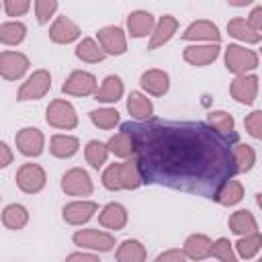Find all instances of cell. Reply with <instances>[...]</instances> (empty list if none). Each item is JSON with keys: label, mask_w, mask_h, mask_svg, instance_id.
Listing matches in <instances>:
<instances>
[{"label": "cell", "mask_w": 262, "mask_h": 262, "mask_svg": "<svg viewBox=\"0 0 262 262\" xmlns=\"http://www.w3.org/2000/svg\"><path fill=\"white\" fill-rule=\"evenodd\" d=\"M211 254H213L215 258H219L221 262H237V258H235V254H233V248H231V244H229L227 237H219L217 242H213Z\"/></svg>", "instance_id": "obj_40"}, {"label": "cell", "mask_w": 262, "mask_h": 262, "mask_svg": "<svg viewBox=\"0 0 262 262\" xmlns=\"http://www.w3.org/2000/svg\"><path fill=\"white\" fill-rule=\"evenodd\" d=\"M176 29H178V20H176L172 14L160 16V20L156 23V29H154V33H151V39H149V45H147V47H149V49L162 47L164 43H168V41L174 37Z\"/></svg>", "instance_id": "obj_18"}, {"label": "cell", "mask_w": 262, "mask_h": 262, "mask_svg": "<svg viewBox=\"0 0 262 262\" xmlns=\"http://www.w3.org/2000/svg\"><path fill=\"white\" fill-rule=\"evenodd\" d=\"M96 209H98V205L92 201H74L63 207V219L70 225H82L88 219H92Z\"/></svg>", "instance_id": "obj_17"}, {"label": "cell", "mask_w": 262, "mask_h": 262, "mask_svg": "<svg viewBox=\"0 0 262 262\" xmlns=\"http://www.w3.org/2000/svg\"><path fill=\"white\" fill-rule=\"evenodd\" d=\"M10 162H12L10 147H8V143H6V141H2V143H0V166H2V168H6Z\"/></svg>", "instance_id": "obj_46"}, {"label": "cell", "mask_w": 262, "mask_h": 262, "mask_svg": "<svg viewBox=\"0 0 262 262\" xmlns=\"http://www.w3.org/2000/svg\"><path fill=\"white\" fill-rule=\"evenodd\" d=\"M66 262H100L96 256L92 254H84V252H76V254H70L66 258Z\"/></svg>", "instance_id": "obj_45"}, {"label": "cell", "mask_w": 262, "mask_h": 262, "mask_svg": "<svg viewBox=\"0 0 262 262\" xmlns=\"http://www.w3.org/2000/svg\"><path fill=\"white\" fill-rule=\"evenodd\" d=\"M244 125H246L248 133H250L252 137L262 139V111H254V113H250V115L246 117Z\"/></svg>", "instance_id": "obj_41"}, {"label": "cell", "mask_w": 262, "mask_h": 262, "mask_svg": "<svg viewBox=\"0 0 262 262\" xmlns=\"http://www.w3.org/2000/svg\"><path fill=\"white\" fill-rule=\"evenodd\" d=\"M80 147V141L72 135H53L51 137V154L55 158H72Z\"/></svg>", "instance_id": "obj_31"}, {"label": "cell", "mask_w": 262, "mask_h": 262, "mask_svg": "<svg viewBox=\"0 0 262 262\" xmlns=\"http://www.w3.org/2000/svg\"><path fill=\"white\" fill-rule=\"evenodd\" d=\"M106 145H108V151H113L119 158H129L131 154H135V137H133L131 131H127L123 127H121V131L117 135H113L108 139Z\"/></svg>", "instance_id": "obj_23"}, {"label": "cell", "mask_w": 262, "mask_h": 262, "mask_svg": "<svg viewBox=\"0 0 262 262\" xmlns=\"http://www.w3.org/2000/svg\"><path fill=\"white\" fill-rule=\"evenodd\" d=\"M248 23H250V27H252L256 33L262 35V4H258V6H254V8L250 10Z\"/></svg>", "instance_id": "obj_43"}, {"label": "cell", "mask_w": 262, "mask_h": 262, "mask_svg": "<svg viewBox=\"0 0 262 262\" xmlns=\"http://www.w3.org/2000/svg\"><path fill=\"white\" fill-rule=\"evenodd\" d=\"M258 66V55L252 49H246L242 45H229L225 49V68L233 74L244 76L246 72L254 70Z\"/></svg>", "instance_id": "obj_3"}, {"label": "cell", "mask_w": 262, "mask_h": 262, "mask_svg": "<svg viewBox=\"0 0 262 262\" xmlns=\"http://www.w3.org/2000/svg\"><path fill=\"white\" fill-rule=\"evenodd\" d=\"M184 59L192 66H207L217 59L219 55V45L215 43H205V45H188L184 49Z\"/></svg>", "instance_id": "obj_19"}, {"label": "cell", "mask_w": 262, "mask_h": 262, "mask_svg": "<svg viewBox=\"0 0 262 262\" xmlns=\"http://www.w3.org/2000/svg\"><path fill=\"white\" fill-rule=\"evenodd\" d=\"M16 141V147L23 156H29V158H37L41 151H43V133L37 129V127H25L16 133L14 137Z\"/></svg>", "instance_id": "obj_12"}, {"label": "cell", "mask_w": 262, "mask_h": 262, "mask_svg": "<svg viewBox=\"0 0 262 262\" xmlns=\"http://www.w3.org/2000/svg\"><path fill=\"white\" fill-rule=\"evenodd\" d=\"M74 242H76V246L98 250V252H108L115 246V237L111 233L98 231V229H80L74 233Z\"/></svg>", "instance_id": "obj_10"}, {"label": "cell", "mask_w": 262, "mask_h": 262, "mask_svg": "<svg viewBox=\"0 0 262 262\" xmlns=\"http://www.w3.org/2000/svg\"><path fill=\"white\" fill-rule=\"evenodd\" d=\"M227 31H229V35L231 37H235V39H239V41H244V43H258L260 41V33H256L252 27H250V23L246 20V18H231L229 23H227Z\"/></svg>", "instance_id": "obj_25"}, {"label": "cell", "mask_w": 262, "mask_h": 262, "mask_svg": "<svg viewBox=\"0 0 262 262\" xmlns=\"http://www.w3.org/2000/svg\"><path fill=\"white\" fill-rule=\"evenodd\" d=\"M231 96L242 104H252L258 94V78L256 76H237L231 82Z\"/></svg>", "instance_id": "obj_16"}, {"label": "cell", "mask_w": 262, "mask_h": 262, "mask_svg": "<svg viewBox=\"0 0 262 262\" xmlns=\"http://www.w3.org/2000/svg\"><path fill=\"white\" fill-rule=\"evenodd\" d=\"M127 29H129V35L139 39V37H147L154 33L156 29V18L151 12L147 10H133L129 16H127Z\"/></svg>", "instance_id": "obj_15"}, {"label": "cell", "mask_w": 262, "mask_h": 262, "mask_svg": "<svg viewBox=\"0 0 262 262\" xmlns=\"http://www.w3.org/2000/svg\"><path fill=\"white\" fill-rule=\"evenodd\" d=\"M90 121L100 129H111L119 123V113L115 108H98L90 113Z\"/></svg>", "instance_id": "obj_37"}, {"label": "cell", "mask_w": 262, "mask_h": 262, "mask_svg": "<svg viewBox=\"0 0 262 262\" xmlns=\"http://www.w3.org/2000/svg\"><path fill=\"white\" fill-rule=\"evenodd\" d=\"M106 156H108V145L106 143L96 141V139L88 141V145H86V160H88V164L92 168L98 170L106 162Z\"/></svg>", "instance_id": "obj_34"}, {"label": "cell", "mask_w": 262, "mask_h": 262, "mask_svg": "<svg viewBox=\"0 0 262 262\" xmlns=\"http://www.w3.org/2000/svg\"><path fill=\"white\" fill-rule=\"evenodd\" d=\"M242 196H244V186H242L237 180L231 178V180H227V182L217 190L215 201L221 203V205H225V207H231V205L239 203Z\"/></svg>", "instance_id": "obj_33"}, {"label": "cell", "mask_w": 262, "mask_h": 262, "mask_svg": "<svg viewBox=\"0 0 262 262\" xmlns=\"http://www.w3.org/2000/svg\"><path fill=\"white\" fill-rule=\"evenodd\" d=\"M27 221H29V211L23 205L12 203V205H6L4 207V211H2V223H4V227L12 229V231H18V229H23L27 225Z\"/></svg>", "instance_id": "obj_24"}, {"label": "cell", "mask_w": 262, "mask_h": 262, "mask_svg": "<svg viewBox=\"0 0 262 262\" xmlns=\"http://www.w3.org/2000/svg\"><path fill=\"white\" fill-rule=\"evenodd\" d=\"M211 250H213V242L203 233L188 235L186 242H184V248H182L184 256H188L192 260H203V258L211 256Z\"/></svg>", "instance_id": "obj_22"}, {"label": "cell", "mask_w": 262, "mask_h": 262, "mask_svg": "<svg viewBox=\"0 0 262 262\" xmlns=\"http://www.w3.org/2000/svg\"><path fill=\"white\" fill-rule=\"evenodd\" d=\"M29 57L20 51H2L0 53V74L4 80H18L29 70Z\"/></svg>", "instance_id": "obj_7"}, {"label": "cell", "mask_w": 262, "mask_h": 262, "mask_svg": "<svg viewBox=\"0 0 262 262\" xmlns=\"http://www.w3.org/2000/svg\"><path fill=\"white\" fill-rule=\"evenodd\" d=\"M45 119H47V123L51 127H57V129H74L78 125V115H76L74 106L68 100L49 102Z\"/></svg>", "instance_id": "obj_5"}, {"label": "cell", "mask_w": 262, "mask_h": 262, "mask_svg": "<svg viewBox=\"0 0 262 262\" xmlns=\"http://www.w3.org/2000/svg\"><path fill=\"white\" fill-rule=\"evenodd\" d=\"M209 123L213 129H217L219 133H225V135H231L233 133V117L225 111H215L209 115Z\"/></svg>", "instance_id": "obj_38"}, {"label": "cell", "mask_w": 262, "mask_h": 262, "mask_svg": "<svg viewBox=\"0 0 262 262\" xmlns=\"http://www.w3.org/2000/svg\"><path fill=\"white\" fill-rule=\"evenodd\" d=\"M170 86V78L166 72L162 70H147L141 74V88L154 96H162L168 92Z\"/></svg>", "instance_id": "obj_20"}, {"label": "cell", "mask_w": 262, "mask_h": 262, "mask_svg": "<svg viewBox=\"0 0 262 262\" xmlns=\"http://www.w3.org/2000/svg\"><path fill=\"white\" fill-rule=\"evenodd\" d=\"M127 111L131 113V117L141 119V121H147L151 117V113H154V104L141 92H131L129 94V100H127Z\"/></svg>", "instance_id": "obj_27"}, {"label": "cell", "mask_w": 262, "mask_h": 262, "mask_svg": "<svg viewBox=\"0 0 262 262\" xmlns=\"http://www.w3.org/2000/svg\"><path fill=\"white\" fill-rule=\"evenodd\" d=\"M2 6H4V12L8 16H23L29 12L31 2L29 0H4Z\"/></svg>", "instance_id": "obj_42"}, {"label": "cell", "mask_w": 262, "mask_h": 262, "mask_svg": "<svg viewBox=\"0 0 262 262\" xmlns=\"http://www.w3.org/2000/svg\"><path fill=\"white\" fill-rule=\"evenodd\" d=\"M258 262H262V258H260V260H258Z\"/></svg>", "instance_id": "obj_48"}, {"label": "cell", "mask_w": 262, "mask_h": 262, "mask_svg": "<svg viewBox=\"0 0 262 262\" xmlns=\"http://www.w3.org/2000/svg\"><path fill=\"white\" fill-rule=\"evenodd\" d=\"M27 37V27L20 20H8L0 25V43L4 45H18Z\"/></svg>", "instance_id": "obj_30"}, {"label": "cell", "mask_w": 262, "mask_h": 262, "mask_svg": "<svg viewBox=\"0 0 262 262\" xmlns=\"http://www.w3.org/2000/svg\"><path fill=\"white\" fill-rule=\"evenodd\" d=\"M182 39L184 41H207V43L217 45L221 39V33H219L217 25L211 20H194L184 29Z\"/></svg>", "instance_id": "obj_14"}, {"label": "cell", "mask_w": 262, "mask_h": 262, "mask_svg": "<svg viewBox=\"0 0 262 262\" xmlns=\"http://www.w3.org/2000/svg\"><path fill=\"white\" fill-rule=\"evenodd\" d=\"M229 229L237 235H252V233H256V219L246 209L235 211L229 217Z\"/></svg>", "instance_id": "obj_28"}, {"label": "cell", "mask_w": 262, "mask_h": 262, "mask_svg": "<svg viewBox=\"0 0 262 262\" xmlns=\"http://www.w3.org/2000/svg\"><path fill=\"white\" fill-rule=\"evenodd\" d=\"M156 262H184V252L180 250H166L156 258Z\"/></svg>", "instance_id": "obj_44"}, {"label": "cell", "mask_w": 262, "mask_h": 262, "mask_svg": "<svg viewBox=\"0 0 262 262\" xmlns=\"http://www.w3.org/2000/svg\"><path fill=\"white\" fill-rule=\"evenodd\" d=\"M51 88V76L47 70H37L33 72L20 86L18 94H16V100H37L41 96H45Z\"/></svg>", "instance_id": "obj_4"}, {"label": "cell", "mask_w": 262, "mask_h": 262, "mask_svg": "<svg viewBox=\"0 0 262 262\" xmlns=\"http://www.w3.org/2000/svg\"><path fill=\"white\" fill-rule=\"evenodd\" d=\"M98 223H100L102 227H106V229H115V231H117V229H123L125 223H127V211H125V207L119 205V203H108V205L100 211Z\"/></svg>", "instance_id": "obj_21"}, {"label": "cell", "mask_w": 262, "mask_h": 262, "mask_svg": "<svg viewBox=\"0 0 262 262\" xmlns=\"http://www.w3.org/2000/svg\"><path fill=\"white\" fill-rule=\"evenodd\" d=\"M117 262H145V248L137 239H125L117 250Z\"/></svg>", "instance_id": "obj_29"}, {"label": "cell", "mask_w": 262, "mask_h": 262, "mask_svg": "<svg viewBox=\"0 0 262 262\" xmlns=\"http://www.w3.org/2000/svg\"><path fill=\"white\" fill-rule=\"evenodd\" d=\"M135 137L137 166L143 182L215 199L217 190L237 174L233 143L207 123L160 121L125 123Z\"/></svg>", "instance_id": "obj_1"}, {"label": "cell", "mask_w": 262, "mask_h": 262, "mask_svg": "<svg viewBox=\"0 0 262 262\" xmlns=\"http://www.w3.org/2000/svg\"><path fill=\"white\" fill-rule=\"evenodd\" d=\"M233 156H235L237 172H248L256 162V154L248 143H235L233 145Z\"/></svg>", "instance_id": "obj_35"}, {"label": "cell", "mask_w": 262, "mask_h": 262, "mask_svg": "<svg viewBox=\"0 0 262 262\" xmlns=\"http://www.w3.org/2000/svg\"><path fill=\"white\" fill-rule=\"evenodd\" d=\"M61 190L72 196H88L92 192V180L82 168H72L61 178Z\"/></svg>", "instance_id": "obj_9"}, {"label": "cell", "mask_w": 262, "mask_h": 262, "mask_svg": "<svg viewBox=\"0 0 262 262\" xmlns=\"http://www.w3.org/2000/svg\"><path fill=\"white\" fill-rule=\"evenodd\" d=\"M143 182L137 160H127L121 164H111L102 174V184L108 190H133Z\"/></svg>", "instance_id": "obj_2"}, {"label": "cell", "mask_w": 262, "mask_h": 262, "mask_svg": "<svg viewBox=\"0 0 262 262\" xmlns=\"http://www.w3.org/2000/svg\"><path fill=\"white\" fill-rule=\"evenodd\" d=\"M96 78L90 72L84 70H76L70 74V78L63 82L61 92L63 94H72V96H88V94H96Z\"/></svg>", "instance_id": "obj_8"}, {"label": "cell", "mask_w": 262, "mask_h": 262, "mask_svg": "<svg viewBox=\"0 0 262 262\" xmlns=\"http://www.w3.org/2000/svg\"><path fill=\"white\" fill-rule=\"evenodd\" d=\"M45 170L39 164H23L16 172V184L23 192L35 194L45 186Z\"/></svg>", "instance_id": "obj_6"}, {"label": "cell", "mask_w": 262, "mask_h": 262, "mask_svg": "<svg viewBox=\"0 0 262 262\" xmlns=\"http://www.w3.org/2000/svg\"><path fill=\"white\" fill-rule=\"evenodd\" d=\"M80 37V27L66 14L57 16L53 20V25L49 27V39L53 43H59V45H68L72 41H76Z\"/></svg>", "instance_id": "obj_13"}, {"label": "cell", "mask_w": 262, "mask_h": 262, "mask_svg": "<svg viewBox=\"0 0 262 262\" xmlns=\"http://www.w3.org/2000/svg\"><path fill=\"white\" fill-rule=\"evenodd\" d=\"M98 45L102 47L104 53L108 55H121L127 51V39H125V33L121 27H102L98 33Z\"/></svg>", "instance_id": "obj_11"}, {"label": "cell", "mask_w": 262, "mask_h": 262, "mask_svg": "<svg viewBox=\"0 0 262 262\" xmlns=\"http://www.w3.org/2000/svg\"><path fill=\"white\" fill-rule=\"evenodd\" d=\"M262 248V235L260 233H252V235H244L237 244H235V250L242 258H252L258 254V250Z\"/></svg>", "instance_id": "obj_36"}, {"label": "cell", "mask_w": 262, "mask_h": 262, "mask_svg": "<svg viewBox=\"0 0 262 262\" xmlns=\"http://www.w3.org/2000/svg\"><path fill=\"white\" fill-rule=\"evenodd\" d=\"M35 16H37V23L39 25H47L49 23V18L55 14V10H57V2L55 0H37L35 4Z\"/></svg>", "instance_id": "obj_39"}, {"label": "cell", "mask_w": 262, "mask_h": 262, "mask_svg": "<svg viewBox=\"0 0 262 262\" xmlns=\"http://www.w3.org/2000/svg\"><path fill=\"white\" fill-rule=\"evenodd\" d=\"M123 94V82L119 76H106L102 86L96 90L94 98L100 102H117Z\"/></svg>", "instance_id": "obj_26"}, {"label": "cell", "mask_w": 262, "mask_h": 262, "mask_svg": "<svg viewBox=\"0 0 262 262\" xmlns=\"http://www.w3.org/2000/svg\"><path fill=\"white\" fill-rule=\"evenodd\" d=\"M104 51L102 47L94 41V39H82L76 47V57L82 59V61H88V63H98L104 59Z\"/></svg>", "instance_id": "obj_32"}, {"label": "cell", "mask_w": 262, "mask_h": 262, "mask_svg": "<svg viewBox=\"0 0 262 262\" xmlns=\"http://www.w3.org/2000/svg\"><path fill=\"white\" fill-rule=\"evenodd\" d=\"M256 203H258V207L262 209V192H258V194H256Z\"/></svg>", "instance_id": "obj_47"}]
</instances>
